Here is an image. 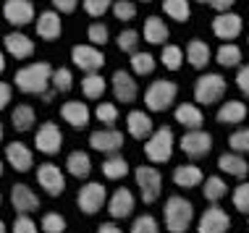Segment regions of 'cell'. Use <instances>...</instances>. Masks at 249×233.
Returning <instances> with one entry per match:
<instances>
[{"instance_id":"obj_17","label":"cell","mask_w":249,"mask_h":233,"mask_svg":"<svg viewBox=\"0 0 249 233\" xmlns=\"http://www.w3.org/2000/svg\"><path fill=\"white\" fill-rule=\"evenodd\" d=\"M241 29H244V18L239 13H218L213 18V34L223 42H233L241 34Z\"/></svg>"},{"instance_id":"obj_58","label":"cell","mask_w":249,"mask_h":233,"mask_svg":"<svg viewBox=\"0 0 249 233\" xmlns=\"http://www.w3.org/2000/svg\"><path fill=\"white\" fill-rule=\"evenodd\" d=\"M3 134H5V129H3V123H0V142H3Z\"/></svg>"},{"instance_id":"obj_47","label":"cell","mask_w":249,"mask_h":233,"mask_svg":"<svg viewBox=\"0 0 249 233\" xmlns=\"http://www.w3.org/2000/svg\"><path fill=\"white\" fill-rule=\"evenodd\" d=\"M233 207H236L241 215H249V183H239L233 189Z\"/></svg>"},{"instance_id":"obj_23","label":"cell","mask_w":249,"mask_h":233,"mask_svg":"<svg viewBox=\"0 0 249 233\" xmlns=\"http://www.w3.org/2000/svg\"><path fill=\"white\" fill-rule=\"evenodd\" d=\"M126 129H129V134L134 139H139V142H147V139L152 136V131H155V123H152V118H150V113H144V110H131L129 116H126Z\"/></svg>"},{"instance_id":"obj_19","label":"cell","mask_w":249,"mask_h":233,"mask_svg":"<svg viewBox=\"0 0 249 233\" xmlns=\"http://www.w3.org/2000/svg\"><path fill=\"white\" fill-rule=\"evenodd\" d=\"M37 34H39V39H45V42L60 39V34H63V21H60V13L55 8L42 11L37 16Z\"/></svg>"},{"instance_id":"obj_62","label":"cell","mask_w":249,"mask_h":233,"mask_svg":"<svg viewBox=\"0 0 249 233\" xmlns=\"http://www.w3.org/2000/svg\"><path fill=\"white\" fill-rule=\"evenodd\" d=\"M0 204H3V194H0Z\"/></svg>"},{"instance_id":"obj_54","label":"cell","mask_w":249,"mask_h":233,"mask_svg":"<svg viewBox=\"0 0 249 233\" xmlns=\"http://www.w3.org/2000/svg\"><path fill=\"white\" fill-rule=\"evenodd\" d=\"M97 233H124V231H121L116 223H103V225L97 228Z\"/></svg>"},{"instance_id":"obj_50","label":"cell","mask_w":249,"mask_h":233,"mask_svg":"<svg viewBox=\"0 0 249 233\" xmlns=\"http://www.w3.org/2000/svg\"><path fill=\"white\" fill-rule=\"evenodd\" d=\"M236 86L241 89V95L249 97V63L239 68V74H236Z\"/></svg>"},{"instance_id":"obj_31","label":"cell","mask_w":249,"mask_h":233,"mask_svg":"<svg viewBox=\"0 0 249 233\" xmlns=\"http://www.w3.org/2000/svg\"><path fill=\"white\" fill-rule=\"evenodd\" d=\"M129 170H131L129 160L118 152H113V155H107V160H103V176L110 178V181H124L129 176Z\"/></svg>"},{"instance_id":"obj_32","label":"cell","mask_w":249,"mask_h":233,"mask_svg":"<svg viewBox=\"0 0 249 233\" xmlns=\"http://www.w3.org/2000/svg\"><path fill=\"white\" fill-rule=\"evenodd\" d=\"M142 37H144L150 45H163L165 39L171 37V32H168V24H165L160 16H150V18L144 21Z\"/></svg>"},{"instance_id":"obj_24","label":"cell","mask_w":249,"mask_h":233,"mask_svg":"<svg viewBox=\"0 0 249 233\" xmlns=\"http://www.w3.org/2000/svg\"><path fill=\"white\" fill-rule=\"evenodd\" d=\"M218 168L223 173H228V176H233V178H247L249 163L241 152H223V155L218 157Z\"/></svg>"},{"instance_id":"obj_51","label":"cell","mask_w":249,"mask_h":233,"mask_svg":"<svg viewBox=\"0 0 249 233\" xmlns=\"http://www.w3.org/2000/svg\"><path fill=\"white\" fill-rule=\"evenodd\" d=\"M11 97H13V86H11L8 82H0V110L8 108Z\"/></svg>"},{"instance_id":"obj_30","label":"cell","mask_w":249,"mask_h":233,"mask_svg":"<svg viewBox=\"0 0 249 233\" xmlns=\"http://www.w3.org/2000/svg\"><path fill=\"white\" fill-rule=\"evenodd\" d=\"M205 181V176H202V168L199 165H178L176 170H173V183L181 186V189H194V186H199Z\"/></svg>"},{"instance_id":"obj_41","label":"cell","mask_w":249,"mask_h":233,"mask_svg":"<svg viewBox=\"0 0 249 233\" xmlns=\"http://www.w3.org/2000/svg\"><path fill=\"white\" fill-rule=\"evenodd\" d=\"M66 225L69 223L60 212H45L42 215V233H63Z\"/></svg>"},{"instance_id":"obj_3","label":"cell","mask_w":249,"mask_h":233,"mask_svg":"<svg viewBox=\"0 0 249 233\" xmlns=\"http://www.w3.org/2000/svg\"><path fill=\"white\" fill-rule=\"evenodd\" d=\"M176 97H178V86L171 79H155L144 89V105L150 113H165L168 108H173Z\"/></svg>"},{"instance_id":"obj_46","label":"cell","mask_w":249,"mask_h":233,"mask_svg":"<svg viewBox=\"0 0 249 233\" xmlns=\"http://www.w3.org/2000/svg\"><path fill=\"white\" fill-rule=\"evenodd\" d=\"M131 233H160V225L155 220V215H139L131 223Z\"/></svg>"},{"instance_id":"obj_14","label":"cell","mask_w":249,"mask_h":233,"mask_svg":"<svg viewBox=\"0 0 249 233\" xmlns=\"http://www.w3.org/2000/svg\"><path fill=\"white\" fill-rule=\"evenodd\" d=\"M3 18L8 21L11 26H26L35 21V3L32 0H5L3 3Z\"/></svg>"},{"instance_id":"obj_36","label":"cell","mask_w":249,"mask_h":233,"mask_svg":"<svg viewBox=\"0 0 249 233\" xmlns=\"http://www.w3.org/2000/svg\"><path fill=\"white\" fill-rule=\"evenodd\" d=\"M105 89H107V84H105V79L100 76V71L97 74H87L82 79V95L84 97H89V100H100L105 95Z\"/></svg>"},{"instance_id":"obj_28","label":"cell","mask_w":249,"mask_h":233,"mask_svg":"<svg viewBox=\"0 0 249 233\" xmlns=\"http://www.w3.org/2000/svg\"><path fill=\"white\" fill-rule=\"evenodd\" d=\"M35 123H37V113L32 105H16V108L11 110V126L18 131V134H26V131H32L35 129Z\"/></svg>"},{"instance_id":"obj_33","label":"cell","mask_w":249,"mask_h":233,"mask_svg":"<svg viewBox=\"0 0 249 233\" xmlns=\"http://www.w3.org/2000/svg\"><path fill=\"white\" fill-rule=\"evenodd\" d=\"M202 194H205V199L210 204H218L220 199L228 194V183L220 176H207L205 178V186H202Z\"/></svg>"},{"instance_id":"obj_43","label":"cell","mask_w":249,"mask_h":233,"mask_svg":"<svg viewBox=\"0 0 249 233\" xmlns=\"http://www.w3.org/2000/svg\"><path fill=\"white\" fill-rule=\"evenodd\" d=\"M95 116H97V121L103 123V126H116V121H118L116 102H100L97 108H95Z\"/></svg>"},{"instance_id":"obj_5","label":"cell","mask_w":249,"mask_h":233,"mask_svg":"<svg viewBox=\"0 0 249 233\" xmlns=\"http://www.w3.org/2000/svg\"><path fill=\"white\" fill-rule=\"evenodd\" d=\"M76 207L84 215H97L103 207H107V189L100 181H87L76 194Z\"/></svg>"},{"instance_id":"obj_13","label":"cell","mask_w":249,"mask_h":233,"mask_svg":"<svg viewBox=\"0 0 249 233\" xmlns=\"http://www.w3.org/2000/svg\"><path fill=\"white\" fill-rule=\"evenodd\" d=\"M124 134L116 129V126H105V129H97L89 134V147L95 152H105V155H113L124 147Z\"/></svg>"},{"instance_id":"obj_39","label":"cell","mask_w":249,"mask_h":233,"mask_svg":"<svg viewBox=\"0 0 249 233\" xmlns=\"http://www.w3.org/2000/svg\"><path fill=\"white\" fill-rule=\"evenodd\" d=\"M116 45H118L121 52L134 55V52H137V48H139V32H137V29H124V32L118 34Z\"/></svg>"},{"instance_id":"obj_18","label":"cell","mask_w":249,"mask_h":233,"mask_svg":"<svg viewBox=\"0 0 249 233\" xmlns=\"http://www.w3.org/2000/svg\"><path fill=\"white\" fill-rule=\"evenodd\" d=\"M89 116H92L89 105H87V102H79V100H69V102L60 105V118H63V121L69 123L71 129H76V131L89 126Z\"/></svg>"},{"instance_id":"obj_60","label":"cell","mask_w":249,"mask_h":233,"mask_svg":"<svg viewBox=\"0 0 249 233\" xmlns=\"http://www.w3.org/2000/svg\"><path fill=\"white\" fill-rule=\"evenodd\" d=\"M0 176H3V160H0Z\"/></svg>"},{"instance_id":"obj_12","label":"cell","mask_w":249,"mask_h":233,"mask_svg":"<svg viewBox=\"0 0 249 233\" xmlns=\"http://www.w3.org/2000/svg\"><path fill=\"white\" fill-rule=\"evenodd\" d=\"M110 89H113V97H116L118 102H124V105H131L134 100L139 97V84H137V79H134L129 71H124V68L113 71V76H110Z\"/></svg>"},{"instance_id":"obj_15","label":"cell","mask_w":249,"mask_h":233,"mask_svg":"<svg viewBox=\"0 0 249 233\" xmlns=\"http://www.w3.org/2000/svg\"><path fill=\"white\" fill-rule=\"evenodd\" d=\"M228 228H231V217L218 204H210L199 215V223H197V233H226Z\"/></svg>"},{"instance_id":"obj_8","label":"cell","mask_w":249,"mask_h":233,"mask_svg":"<svg viewBox=\"0 0 249 233\" xmlns=\"http://www.w3.org/2000/svg\"><path fill=\"white\" fill-rule=\"evenodd\" d=\"M181 152H184L189 160H202L207 152L213 150V134L205 129H194V131H186L178 142Z\"/></svg>"},{"instance_id":"obj_16","label":"cell","mask_w":249,"mask_h":233,"mask_svg":"<svg viewBox=\"0 0 249 233\" xmlns=\"http://www.w3.org/2000/svg\"><path fill=\"white\" fill-rule=\"evenodd\" d=\"M134 207H137V197H134V191L126 189V186H118V189L107 197V212H110L113 220L129 217L134 212Z\"/></svg>"},{"instance_id":"obj_45","label":"cell","mask_w":249,"mask_h":233,"mask_svg":"<svg viewBox=\"0 0 249 233\" xmlns=\"http://www.w3.org/2000/svg\"><path fill=\"white\" fill-rule=\"evenodd\" d=\"M110 11L118 21H131V18L137 16V3H134V0H116Z\"/></svg>"},{"instance_id":"obj_53","label":"cell","mask_w":249,"mask_h":233,"mask_svg":"<svg viewBox=\"0 0 249 233\" xmlns=\"http://www.w3.org/2000/svg\"><path fill=\"white\" fill-rule=\"evenodd\" d=\"M233 3H236V0H210V8H215L218 13H228L233 8Z\"/></svg>"},{"instance_id":"obj_40","label":"cell","mask_w":249,"mask_h":233,"mask_svg":"<svg viewBox=\"0 0 249 233\" xmlns=\"http://www.w3.org/2000/svg\"><path fill=\"white\" fill-rule=\"evenodd\" d=\"M53 89L55 92H71L73 89V74H71V68H58V71H53Z\"/></svg>"},{"instance_id":"obj_37","label":"cell","mask_w":249,"mask_h":233,"mask_svg":"<svg viewBox=\"0 0 249 233\" xmlns=\"http://www.w3.org/2000/svg\"><path fill=\"white\" fill-rule=\"evenodd\" d=\"M163 11L173 21L186 24L192 18V8H189V0H163Z\"/></svg>"},{"instance_id":"obj_56","label":"cell","mask_w":249,"mask_h":233,"mask_svg":"<svg viewBox=\"0 0 249 233\" xmlns=\"http://www.w3.org/2000/svg\"><path fill=\"white\" fill-rule=\"evenodd\" d=\"M3 71H5V52L0 50V74H3Z\"/></svg>"},{"instance_id":"obj_42","label":"cell","mask_w":249,"mask_h":233,"mask_svg":"<svg viewBox=\"0 0 249 233\" xmlns=\"http://www.w3.org/2000/svg\"><path fill=\"white\" fill-rule=\"evenodd\" d=\"M87 37H89V45L103 48L107 39H110V29H107L103 21H95V24H89V29H87Z\"/></svg>"},{"instance_id":"obj_1","label":"cell","mask_w":249,"mask_h":233,"mask_svg":"<svg viewBox=\"0 0 249 233\" xmlns=\"http://www.w3.org/2000/svg\"><path fill=\"white\" fill-rule=\"evenodd\" d=\"M13 84H16V89L24 92V95H39L42 97L53 86V66L48 61L21 66V68L16 71V76H13Z\"/></svg>"},{"instance_id":"obj_4","label":"cell","mask_w":249,"mask_h":233,"mask_svg":"<svg viewBox=\"0 0 249 233\" xmlns=\"http://www.w3.org/2000/svg\"><path fill=\"white\" fill-rule=\"evenodd\" d=\"M173 147H176V136H173V129L171 126H160V129L152 131V136L144 142V157L150 163L160 165V163H168L173 157Z\"/></svg>"},{"instance_id":"obj_26","label":"cell","mask_w":249,"mask_h":233,"mask_svg":"<svg viewBox=\"0 0 249 233\" xmlns=\"http://www.w3.org/2000/svg\"><path fill=\"white\" fill-rule=\"evenodd\" d=\"M186 63L192 66V68H197L202 71L207 63H210V58H213V50H210V45L205 42V39H192L189 45H186Z\"/></svg>"},{"instance_id":"obj_6","label":"cell","mask_w":249,"mask_h":233,"mask_svg":"<svg viewBox=\"0 0 249 233\" xmlns=\"http://www.w3.org/2000/svg\"><path fill=\"white\" fill-rule=\"evenodd\" d=\"M134 178H137V186H139V191H142V202L144 204L158 202L160 189H163V176H160V170L155 168V165H139V168L134 170Z\"/></svg>"},{"instance_id":"obj_11","label":"cell","mask_w":249,"mask_h":233,"mask_svg":"<svg viewBox=\"0 0 249 233\" xmlns=\"http://www.w3.org/2000/svg\"><path fill=\"white\" fill-rule=\"evenodd\" d=\"M37 183L48 197H60L66 191V176L55 163H42L37 168Z\"/></svg>"},{"instance_id":"obj_9","label":"cell","mask_w":249,"mask_h":233,"mask_svg":"<svg viewBox=\"0 0 249 233\" xmlns=\"http://www.w3.org/2000/svg\"><path fill=\"white\" fill-rule=\"evenodd\" d=\"M71 61L76 68L87 71V74H97L105 66V55L103 50L95 48V45H73L71 48Z\"/></svg>"},{"instance_id":"obj_34","label":"cell","mask_w":249,"mask_h":233,"mask_svg":"<svg viewBox=\"0 0 249 233\" xmlns=\"http://www.w3.org/2000/svg\"><path fill=\"white\" fill-rule=\"evenodd\" d=\"M129 61H131V71H134V76H150L155 74V68H158V61H155V55L152 52H134V55H129Z\"/></svg>"},{"instance_id":"obj_38","label":"cell","mask_w":249,"mask_h":233,"mask_svg":"<svg viewBox=\"0 0 249 233\" xmlns=\"http://www.w3.org/2000/svg\"><path fill=\"white\" fill-rule=\"evenodd\" d=\"M184 50L178 48V45H165L163 52H160V61H163V66L168 71H178L181 63H184Z\"/></svg>"},{"instance_id":"obj_49","label":"cell","mask_w":249,"mask_h":233,"mask_svg":"<svg viewBox=\"0 0 249 233\" xmlns=\"http://www.w3.org/2000/svg\"><path fill=\"white\" fill-rule=\"evenodd\" d=\"M11 233H37V223L32 220L29 215H18L16 223H13V231Z\"/></svg>"},{"instance_id":"obj_21","label":"cell","mask_w":249,"mask_h":233,"mask_svg":"<svg viewBox=\"0 0 249 233\" xmlns=\"http://www.w3.org/2000/svg\"><path fill=\"white\" fill-rule=\"evenodd\" d=\"M11 204L16 210V215H29V212H35L39 207V197L26 183H16L11 189Z\"/></svg>"},{"instance_id":"obj_10","label":"cell","mask_w":249,"mask_h":233,"mask_svg":"<svg viewBox=\"0 0 249 233\" xmlns=\"http://www.w3.org/2000/svg\"><path fill=\"white\" fill-rule=\"evenodd\" d=\"M35 147H37V152H42V155H48V157L58 155L60 147H63V134H60L58 123L45 121L39 126L37 134H35Z\"/></svg>"},{"instance_id":"obj_35","label":"cell","mask_w":249,"mask_h":233,"mask_svg":"<svg viewBox=\"0 0 249 233\" xmlns=\"http://www.w3.org/2000/svg\"><path fill=\"white\" fill-rule=\"evenodd\" d=\"M215 61L223 68H236V66H241V48L233 42H223L218 48V52H215Z\"/></svg>"},{"instance_id":"obj_61","label":"cell","mask_w":249,"mask_h":233,"mask_svg":"<svg viewBox=\"0 0 249 233\" xmlns=\"http://www.w3.org/2000/svg\"><path fill=\"white\" fill-rule=\"evenodd\" d=\"M139 3H150V0H139Z\"/></svg>"},{"instance_id":"obj_52","label":"cell","mask_w":249,"mask_h":233,"mask_svg":"<svg viewBox=\"0 0 249 233\" xmlns=\"http://www.w3.org/2000/svg\"><path fill=\"white\" fill-rule=\"evenodd\" d=\"M79 5V0H53V8L58 13H73Z\"/></svg>"},{"instance_id":"obj_57","label":"cell","mask_w":249,"mask_h":233,"mask_svg":"<svg viewBox=\"0 0 249 233\" xmlns=\"http://www.w3.org/2000/svg\"><path fill=\"white\" fill-rule=\"evenodd\" d=\"M0 233H5V220H0Z\"/></svg>"},{"instance_id":"obj_25","label":"cell","mask_w":249,"mask_h":233,"mask_svg":"<svg viewBox=\"0 0 249 233\" xmlns=\"http://www.w3.org/2000/svg\"><path fill=\"white\" fill-rule=\"evenodd\" d=\"M247 118V105L241 102V100H226L223 105L218 108V116H215V121L223 123V126H236Z\"/></svg>"},{"instance_id":"obj_27","label":"cell","mask_w":249,"mask_h":233,"mask_svg":"<svg viewBox=\"0 0 249 233\" xmlns=\"http://www.w3.org/2000/svg\"><path fill=\"white\" fill-rule=\"evenodd\" d=\"M173 118H176V123H181L186 131L202 129V123H205V116H202L199 105H194V102H184V105H178L176 113H173Z\"/></svg>"},{"instance_id":"obj_59","label":"cell","mask_w":249,"mask_h":233,"mask_svg":"<svg viewBox=\"0 0 249 233\" xmlns=\"http://www.w3.org/2000/svg\"><path fill=\"white\" fill-rule=\"evenodd\" d=\"M197 3H202V5H205V3H207V5H210V0H197Z\"/></svg>"},{"instance_id":"obj_55","label":"cell","mask_w":249,"mask_h":233,"mask_svg":"<svg viewBox=\"0 0 249 233\" xmlns=\"http://www.w3.org/2000/svg\"><path fill=\"white\" fill-rule=\"evenodd\" d=\"M55 95H58V92H55V89H53V86H50V89H48V92H45V95H42V102H53V100H55Z\"/></svg>"},{"instance_id":"obj_22","label":"cell","mask_w":249,"mask_h":233,"mask_svg":"<svg viewBox=\"0 0 249 233\" xmlns=\"http://www.w3.org/2000/svg\"><path fill=\"white\" fill-rule=\"evenodd\" d=\"M5 160H8V165L16 173H26L35 165V155H32V150L26 147L24 142H11L8 147H5Z\"/></svg>"},{"instance_id":"obj_20","label":"cell","mask_w":249,"mask_h":233,"mask_svg":"<svg viewBox=\"0 0 249 233\" xmlns=\"http://www.w3.org/2000/svg\"><path fill=\"white\" fill-rule=\"evenodd\" d=\"M3 48L8 55H13L16 61H26V58L35 55V39L21 34V32H8L3 37Z\"/></svg>"},{"instance_id":"obj_7","label":"cell","mask_w":249,"mask_h":233,"mask_svg":"<svg viewBox=\"0 0 249 233\" xmlns=\"http://www.w3.org/2000/svg\"><path fill=\"white\" fill-rule=\"evenodd\" d=\"M226 95V79L220 74H205L194 84V100L197 105H215Z\"/></svg>"},{"instance_id":"obj_29","label":"cell","mask_w":249,"mask_h":233,"mask_svg":"<svg viewBox=\"0 0 249 233\" xmlns=\"http://www.w3.org/2000/svg\"><path fill=\"white\" fill-rule=\"evenodd\" d=\"M66 170L71 173L73 178H79V181H84V178H89V173H92V160L87 152L82 150H73L69 157H66Z\"/></svg>"},{"instance_id":"obj_48","label":"cell","mask_w":249,"mask_h":233,"mask_svg":"<svg viewBox=\"0 0 249 233\" xmlns=\"http://www.w3.org/2000/svg\"><path fill=\"white\" fill-rule=\"evenodd\" d=\"M113 3H116V0H82L84 11L89 13V16H95V18H100L103 13L110 11V8H113Z\"/></svg>"},{"instance_id":"obj_2","label":"cell","mask_w":249,"mask_h":233,"mask_svg":"<svg viewBox=\"0 0 249 233\" xmlns=\"http://www.w3.org/2000/svg\"><path fill=\"white\" fill-rule=\"evenodd\" d=\"M163 220L168 233H186L194 223V204L186 197H168L163 207Z\"/></svg>"},{"instance_id":"obj_44","label":"cell","mask_w":249,"mask_h":233,"mask_svg":"<svg viewBox=\"0 0 249 233\" xmlns=\"http://www.w3.org/2000/svg\"><path fill=\"white\" fill-rule=\"evenodd\" d=\"M228 147L231 152H241V155H249V129H236L231 136H228Z\"/></svg>"}]
</instances>
